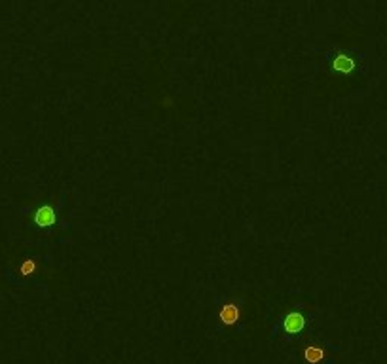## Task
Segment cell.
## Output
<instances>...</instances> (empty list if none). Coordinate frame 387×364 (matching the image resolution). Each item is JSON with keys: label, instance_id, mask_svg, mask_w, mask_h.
<instances>
[{"label": "cell", "instance_id": "obj_5", "mask_svg": "<svg viewBox=\"0 0 387 364\" xmlns=\"http://www.w3.org/2000/svg\"><path fill=\"white\" fill-rule=\"evenodd\" d=\"M332 69H334L336 72L349 74V72H353V69H355V61H353L349 55L340 53V55H336V57L332 59Z\"/></svg>", "mask_w": 387, "mask_h": 364}, {"label": "cell", "instance_id": "obj_1", "mask_svg": "<svg viewBox=\"0 0 387 364\" xmlns=\"http://www.w3.org/2000/svg\"><path fill=\"white\" fill-rule=\"evenodd\" d=\"M216 319L218 324L224 328H234L241 324L245 319V304L239 294H230L226 296L218 307H216Z\"/></svg>", "mask_w": 387, "mask_h": 364}, {"label": "cell", "instance_id": "obj_3", "mask_svg": "<svg viewBox=\"0 0 387 364\" xmlns=\"http://www.w3.org/2000/svg\"><path fill=\"white\" fill-rule=\"evenodd\" d=\"M329 357V347L321 342H309L302 347V360L306 364H321Z\"/></svg>", "mask_w": 387, "mask_h": 364}, {"label": "cell", "instance_id": "obj_2", "mask_svg": "<svg viewBox=\"0 0 387 364\" xmlns=\"http://www.w3.org/2000/svg\"><path fill=\"white\" fill-rule=\"evenodd\" d=\"M281 332L288 338H296V336H300L306 326H308V315L304 313L302 309H291L287 313L281 317Z\"/></svg>", "mask_w": 387, "mask_h": 364}, {"label": "cell", "instance_id": "obj_6", "mask_svg": "<svg viewBox=\"0 0 387 364\" xmlns=\"http://www.w3.org/2000/svg\"><path fill=\"white\" fill-rule=\"evenodd\" d=\"M36 268H38V262H36L35 258H25L19 264V275L21 277H30L36 272Z\"/></svg>", "mask_w": 387, "mask_h": 364}, {"label": "cell", "instance_id": "obj_4", "mask_svg": "<svg viewBox=\"0 0 387 364\" xmlns=\"http://www.w3.org/2000/svg\"><path fill=\"white\" fill-rule=\"evenodd\" d=\"M33 222H35L38 228H51L55 222H57V209L50 205V203H44L36 209L33 214Z\"/></svg>", "mask_w": 387, "mask_h": 364}]
</instances>
